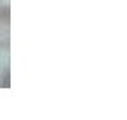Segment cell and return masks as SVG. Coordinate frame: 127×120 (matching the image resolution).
Returning <instances> with one entry per match:
<instances>
[{
	"instance_id": "obj_1",
	"label": "cell",
	"mask_w": 127,
	"mask_h": 120,
	"mask_svg": "<svg viewBox=\"0 0 127 120\" xmlns=\"http://www.w3.org/2000/svg\"><path fill=\"white\" fill-rule=\"evenodd\" d=\"M11 48V7L0 4V51Z\"/></svg>"
}]
</instances>
